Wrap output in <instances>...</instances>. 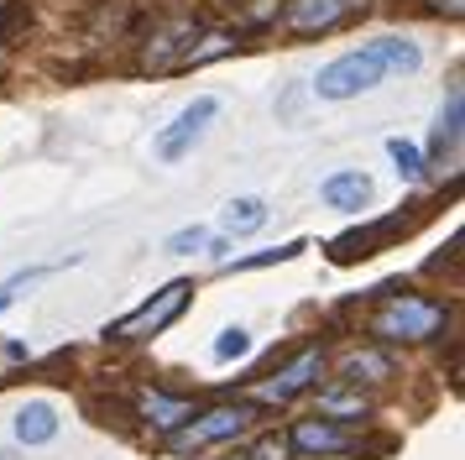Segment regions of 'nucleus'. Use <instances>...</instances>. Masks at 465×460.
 Returning <instances> with one entry per match:
<instances>
[{"mask_svg": "<svg viewBox=\"0 0 465 460\" xmlns=\"http://www.w3.org/2000/svg\"><path fill=\"white\" fill-rule=\"evenodd\" d=\"M246 351H252V335L241 330V325L214 340V361H235V355H246Z\"/></svg>", "mask_w": 465, "mask_h": 460, "instance_id": "nucleus-19", "label": "nucleus"}, {"mask_svg": "<svg viewBox=\"0 0 465 460\" xmlns=\"http://www.w3.org/2000/svg\"><path fill=\"white\" fill-rule=\"evenodd\" d=\"M356 435L351 429H335V424H324V418H303L293 435H288V450H309V455H330V450H351Z\"/></svg>", "mask_w": 465, "mask_h": 460, "instance_id": "nucleus-9", "label": "nucleus"}, {"mask_svg": "<svg viewBox=\"0 0 465 460\" xmlns=\"http://www.w3.org/2000/svg\"><path fill=\"white\" fill-rule=\"evenodd\" d=\"M319 372H324V351H303L298 361H288L272 382L256 387V403H288V397H298L303 387H314Z\"/></svg>", "mask_w": 465, "mask_h": 460, "instance_id": "nucleus-7", "label": "nucleus"}, {"mask_svg": "<svg viewBox=\"0 0 465 460\" xmlns=\"http://www.w3.org/2000/svg\"><path fill=\"white\" fill-rule=\"evenodd\" d=\"M189 298H193V283H189V277H173L168 288L152 293L142 309H131L126 319L105 325V340H152V335H163L178 314L189 309Z\"/></svg>", "mask_w": 465, "mask_h": 460, "instance_id": "nucleus-3", "label": "nucleus"}, {"mask_svg": "<svg viewBox=\"0 0 465 460\" xmlns=\"http://www.w3.org/2000/svg\"><path fill=\"white\" fill-rule=\"evenodd\" d=\"M235 460H246V455H235Z\"/></svg>", "mask_w": 465, "mask_h": 460, "instance_id": "nucleus-24", "label": "nucleus"}, {"mask_svg": "<svg viewBox=\"0 0 465 460\" xmlns=\"http://www.w3.org/2000/svg\"><path fill=\"white\" fill-rule=\"evenodd\" d=\"M324 408H330V414H366V403H361V397H324Z\"/></svg>", "mask_w": 465, "mask_h": 460, "instance_id": "nucleus-22", "label": "nucleus"}, {"mask_svg": "<svg viewBox=\"0 0 465 460\" xmlns=\"http://www.w3.org/2000/svg\"><path fill=\"white\" fill-rule=\"evenodd\" d=\"M252 424V403H225V408H210V414L189 418L168 429V450L189 455V450H204V445H220V439H235L241 429Z\"/></svg>", "mask_w": 465, "mask_h": 460, "instance_id": "nucleus-4", "label": "nucleus"}, {"mask_svg": "<svg viewBox=\"0 0 465 460\" xmlns=\"http://www.w3.org/2000/svg\"><path fill=\"white\" fill-rule=\"evenodd\" d=\"M460 121H465V95L460 89H450L440 121H434V136H429V157H434V163H444V157L460 152Z\"/></svg>", "mask_w": 465, "mask_h": 460, "instance_id": "nucleus-10", "label": "nucleus"}, {"mask_svg": "<svg viewBox=\"0 0 465 460\" xmlns=\"http://www.w3.org/2000/svg\"><path fill=\"white\" fill-rule=\"evenodd\" d=\"M419 63H423V53L413 47V42L381 37V42H366V47H356V53H345V58H335V63H324L314 89L324 95V100H351V95L377 89L387 74H413Z\"/></svg>", "mask_w": 465, "mask_h": 460, "instance_id": "nucleus-1", "label": "nucleus"}, {"mask_svg": "<svg viewBox=\"0 0 465 460\" xmlns=\"http://www.w3.org/2000/svg\"><path fill=\"white\" fill-rule=\"evenodd\" d=\"M11 298H16V293H11V288H0V314L11 309Z\"/></svg>", "mask_w": 465, "mask_h": 460, "instance_id": "nucleus-23", "label": "nucleus"}, {"mask_svg": "<svg viewBox=\"0 0 465 460\" xmlns=\"http://www.w3.org/2000/svg\"><path fill=\"white\" fill-rule=\"evenodd\" d=\"M282 455H288V439L267 435V439H262V445H256V450H252L246 460H282Z\"/></svg>", "mask_w": 465, "mask_h": 460, "instance_id": "nucleus-21", "label": "nucleus"}, {"mask_svg": "<svg viewBox=\"0 0 465 460\" xmlns=\"http://www.w3.org/2000/svg\"><path fill=\"white\" fill-rule=\"evenodd\" d=\"M142 418L157 424V429H178L183 418H193V408L183 397H168V393H142Z\"/></svg>", "mask_w": 465, "mask_h": 460, "instance_id": "nucleus-14", "label": "nucleus"}, {"mask_svg": "<svg viewBox=\"0 0 465 460\" xmlns=\"http://www.w3.org/2000/svg\"><path fill=\"white\" fill-rule=\"evenodd\" d=\"M345 11H351V0H288V32H298V37L330 32Z\"/></svg>", "mask_w": 465, "mask_h": 460, "instance_id": "nucleus-8", "label": "nucleus"}, {"mask_svg": "<svg viewBox=\"0 0 465 460\" xmlns=\"http://www.w3.org/2000/svg\"><path fill=\"white\" fill-rule=\"evenodd\" d=\"M214 115H220V100H214V95H199V100H193L189 110H183V115L157 136V157H163V163H178V157H183V152L210 131Z\"/></svg>", "mask_w": 465, "mask_h": 460, "instance_id": "nucleus-6", "label": "nucleus"}, {"mask_svg": "<svg viewBox=\"0 0 465 460\" xmlns=\"http://www.w3.org/2000/svg\"><path fill=\"white\" fill-rule=\"evenodd\" d=\"M387 152H392V163H398L402 178H423V152L413 142H398V136H392V142H387Z\"/></svg>", "mask_w": 465, "mask_h": 460, "instance_id": "nucleus-17", "label": "nucleus"}, {"mask_svg": "<svg viewBox=\"0 0 465 460\" xmlns=\"http://www.w3.org/2000/svg\"><path fill=\"white\" fill-rule=\"evenodd\" d=\"M444 319H450L444 304L398 293V298H387V304L371 314V335H381V340H434V335L444 330Z\"/></svg>", "mask_w": 465, "mask_h": 460, "instance_id": "nucleus-2", "label": "nucleus"}, {"mask_svg": "<svg viewBox=\"0 0 465 460\" xmlns=\"http://www.w3.org/2000/svg\"><path fill=\"white\" fill-rule=\"evenodd\" d=\"M193 42H199V21H168V26H152L147 47H142V68L152 74H173V68H183L193 53Z\"/></svg>", "mask_w": 465, "mask_h": 460, "instance_id": "nucleus-5", "label": "nucleus"}, {"mask_svg": "<svg viewBox=\"0 0 465 460\" xmlns=\"http://www.w3.org/2000/svg\"><path fill=\"white\" fill-rule=\"evenodd\" d=\"M377 382V376H392V355H381V351H361L345 361V382Z\"/></svg>", "mask_w": 465, "mask_h": 460, "instance_id": "nucleus-15", "label": "nucleus"}, {"mask_svg": "<svg viewBox=\"0 0 465 460\" xmlns=\"http://www.w3.org/2000/svg\"><path fill=\"white\" fill-rule=\"evenodd\" d=\"M298 251H309L303 241H288V246L277 251H256V256H246V262H235V272H252V267H272V262H293Z\"/></svg>", "mask_w": 465, "mask_h": 460, "instance_id": "nucleus-18", "label": "nucleus"}, {"mask_svg": "<svg viewBox=\"0 0 465 460\" xmlns=\"http://www.w3.org/2000/svg\"><path fill=\"white\" fill-rule=\"evenodd\" d=\"M324 199L335 209H361L371 199V178H366V173H330V178H324Z\"/></svg>", "mask_w": 465, "mask_h": 460, "instance_id": "nucleus-11", "label": "nucleus"}, {"mask_svg": "<svg viewBox=\"0 0 465 460\" xmlns=\"http://www.w3.org/2000/svg\"><path fill=\"white\" fill-rule=\"evenodd\" d=\"M26 26H32V5H26V0H5V5H0V42L11 47Z\"/></svg>", "mask_w": 465, "mask_h": 460, "instance_id": "nucleus-16", "label": "nucleus"}, {"mask_svg": "<svg viewBox=\"0 0 465 460\" xmlns=\"http://www.w3.org/2000/svg\"><path fill=\"white\" fill-rule=\"evenodd\" d=\"M204 241H210V230H204V225H189V230H178V235H168V251H173V256H193Z\"/></svg>", "mask_w": 465, "mask_h": 460, "instance_id": "nucleus-20", "label": "nucleus"}, {"mask_svg": "<svg viewBox=\"0 0 465 460\" xmlns=\"http://www.w3.org/2000/svg\"><path fill=\"white\" fill-rule=\"evenodd\" d=\"M53 435H58L53 403H26L22 414H16V439H22V445H47Z\"/></svg>", "mask_w": 465, "mask_h": 460, "instance_id": "nucleus-12", "label": "nucleus"}, {"mask_svg": "<svg viewBox=\"0 0 465 460\" xmlns=\"http://www.w3.org/2000/svg\"><path fill=\"white\" fill-rule=\"evenodd\" d=\"M220 225L231 230V235H252V230H262V225H267V199H256V194L231 199L225 215H220Z\"/></svg>", "mask_w": 465, "mask_h": 460, "instance_id": "nucleus-13", "label": "nucleus"}]
</instances>
